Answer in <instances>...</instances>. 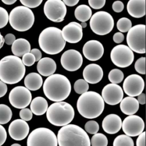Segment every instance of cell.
<instances>
[{
    "instance_id": "cell-1",
    "label": "cell",
    "mask_w": 146,
    "mask_h": 146,
    "mask_svg": "<svg viewBox=\"0 0 146 146\" xmlns=\"http://www.w3.org/2000/svg\"><path fill=\"white\" fill-rule=\"evenodd\" d=\"M43 90L46 97L52 101H63L71 93V83L64 75L53 74L45 80Z\"/></svg>"
},
{
    "instance_id": "cell-2",
    "label": "cell",
    "mask_w": 146,
    "mask_h": 146,
    "mask_svg": "<svg viewBox=\"0 0 146 146\" xmlns=\"http://www.w3.org/2000/svg\"><path fill=\"white\" fill-rule=\"evenodd\" d=\"M76 108L79 113L87 119H94L102 114L104 109L102 97L93 91H87L79 97Z\"/></svg>"
},
{
    "instance_id": "cell-3",
    "label": "cell",
    "mask_w": 146,
    "mask_h": 146,
    "mask_svg": "<svg viewBox=\"0 0 146 146\" xmlns=\"http://www.w3.org/2000/svg\"><path fill=\"white\" fill-rule=\"evenodd\" d=\"M26 72L19 57L9 55L0 60V80L5 84H15L22 80Z\"/></svg>"
},
{
    "instance_id": "cell-4",
    "label": "cell",
    "mask_w": 146,
    "mask_h": 146,
    "mask_svg": "<svg viewBox=\"0 0 146 146\" xmlns=\"http://www.w3.org/2000/svg\"><path fill=\"white\" fill-rule=\"evenodd\" d=\"M61 30L55 27H49L40 34L38 43L41 50L47 54L56 55L60 53L66 46Z\"/></svg>"
},
{
    "instance_id": "cell-5",
    "label": "cell",
    "mask_w": 146,
    "mask_h": 146,
    "mask_svg": "<svg viewBox=\"0 0 146 146\" xmlns=\"http://www.w3.org/2000/svg\"><path fill=\"white\" fill-rule=\"evenodd\" d=\"M57 138L58 145L60 146L91 145L87 132L76 125L68 124L62 126Z\"/></svg>"
},
{
    "instance_id": "cell-6",
    "label": "cell",
    "mask_w": 146,
    "mask_h": 146,
    "mask_svg": "<svg viewBox=\"0 0 146 146\" xmlns=\"http://www.w3.org/2000/svg\"><path fill=\"white\" fill-rule=\"evenodd\" d=\"M75 111L73 106L68 102L60 101L52 104L46 111L48 121L56 126H64L72 122Z\"/></svg>"
},
{
    "instance_id": "cell-7",
    "label": "cell",
    "mask_w": 146,
    "mask_h": 146,
    "mask_svg": "<svg viewBox=\"0 0 146 146\" xmlns=\"http://www.w3.org/2000/svg\"><path fill=\"white\" fill-rule=\"evenodd\" d=\"M34 15L32 10L25 6L14 7L10 13L9 21L13 29L19 32L30 29L34 23Z\"/></svg>"
},
{
    "instance_id": "cell-8",
    "label": "cell",
    "mask_w": 146,
    "mask_h": 146,
    "mask_svg": "<svg viewBox=\"0 0 146 146\" xmlns=\"http://www.w3.org/2000/svg\"><path fill=\"white\" fill-rule=\"evenodd\" d=\"M91 30L98 35L109 34L114 27V20L108 13L100 11L94 14L90 21Z\"/></svg>"
},
{
    "instance_id": "cell-9",
    "label": "cell",
    "mask_w": 146,
    "mask_h": 146,
    "mask_svg": "<svg viewBox=\"0 0 146 146\" xmlns=\"http://www.w3.org/2000/svg\"><path fill=\"white\" fill-rule=\"evenodd\" d=\"M127 43L129 48L136 53H146V25H137L129 30Z\"/></svg>"
},
{
    "instance_id": "cell-10",
    "label": "cell",
    "mask_w": 146,
    "mask_h": 146,
    "mask_svg": "<svg viewBox=\"0 0 146 146\" xmlns=\"http://www.w3.org/2000/svg\"><path fill=\"white\" fill-rule=\"evenodd\" d=\"M27 146H58L57 138L54 133L48 128H37L29 134Z\"/></svg>"
},
{
    "instance_id": "cell-11",
    "label": "cell",
    "mask_w": 146,
    "mask_h": 146,
    "mask_svg": "<svg viewBox=\"0 0 146 146\" xmlns=\"http://www.w3.org/2000/svg\"><path fill=\"white\" fill-rule=\"evenodd\" d=\"M110 57L114 65L119 68L128 67L134 60L133 51L129 46L123 44L114 47L111 50Z\"/></svg>"
},
{
    "instance_id": "cell-12",
    "label": "cell",
    "mask_w": 146,
    "mask_h": 146,
    "mask_svg": "<svg viewBox=\"0 0 146 146\" xmlns=\"http://www.w3.org/2000/svg\"><path fill=\"white\" fill-rule=\"evenodd\" d=\"M46 17L54 22H62L67 13L66 5L62 0H48L44 5Z\"/></svg>"
},
{
    "instance_id": "cell-13",
    "label": "cell",
    "mask_w": 146,
    "mask_h": 146,
    "mask_svg": "<svg viewBox=\"0 0 146 146\" xmlns=\"http://www.w3.org/2000/svg\"><path fill=\"white\" fill-rule=\"evenodd\" d=\"M9 100L14 108L22 109L30 105L32 100V96L30 91L27 88L18 86L10 91Z\"/></svg>"
},
{
    "instance_id": "cell-14",
    "label": "cell",
    "mask_w": 146,
    "mask_h": 146,
    "mask_svg": "<svg viewBox=\"0 0 146 146\" xmlns=\"http://www.w3.org/2000/svg\"><path fill=\"white\" fill-rule=\"evenodd\" d=\"M122 128L127 135L135 137L144 131L145 122L139 116L130 115L124 119L122 123Z\"/></svg>"
},
{
    "instance_id": "cell-15",
    "label": "cell",
    "mask_w": 146,
    "mask_h": 146,
    "mask_svg": "<svg viewBox=\"0 0 146 146\" xmlns=\"http://www.w3.org/2000/svg\"><path fill=\"white\" fill-rule=\"evenodd\" d=\"M123 90L130 97H136L141 94L145 88L143 78L138 74H133L126 77L123 84Z\"/></svg>"
},
{
    "instance_id": "cell-16",
    "label": "cell",
    "mask_w": 146,
    "mask_h": 146,
    "mask_svg": "<svg viewBox=\"0 0 146 146\" xmlns=\"http://www.w3.org/2000/svg\"><path fill=\"white\" fill-rule=\"evenodd\" d=\"M61 63L65 70L70 72L76 71L81 67L83 58L79 51L75 50H69L62 54Z\"/></svg>"
},
{
    "instance_id": "cell-17",
    "label": "cell",
    "mask_w": 146,
    "mask_h": 146,
    "mask_svg": "<svg viewBox=\"0 0 146 146\" xmlns=\"http://www.w3.org/2000/svg\"><path fill=\"white\" fill-rule=\"evenodd\" d=\"M124 93L122 88L116 84H109L106 85L102 92V97L104 101L110 105H116L123 98Z\"/></svg>"
},
{
    "instance_id": "cell-18",
    "label": "cell",
    "mask_w": 146,
    "mask_h": 146,
    "mask_svg": "<svg viewBox=\"0 0 146 146\" xmlns=\"http://www.w3.org/2000/svg\"><path fill=\"white\" fill-rule=\"evenodd\" d=\"M30 128L26 121L18 119L13 121L9 125L8 132L10 137L15 141H22L28 135Z\"/></svg>"
},
{
    "instance_id": "cell-19",
    "label": "cell",
    "mask_w": 146,
    "mask_h": 146,
    "mask_svg": "<svg viewBox=\"0 0 146 146\" xmlns=\"http://www.w3.org/2000/svg\"><path fill=\"white\" fill-rule=\"evenodd\" d=\"M80 25L76 22H72L66 25L61 30L64 40L70 43H76L83 37V30Z\"/></svg>"
},
{
    "instance_id": "cell-20",
    "label": "cell",
    "mask_w": 146,
    "mask_h": 146,
    "mask_svg": "<svg viewBox=\"0 0 146 146\" xmlns=\"http://www.w3.org/2000/svg\"><path fill=\"white\" fill-rule=\"evenodd\" d=\"M83 54L87 60L96 61L103 56L104 47L102 44L98 40H89L84 44L83 47Z\"/></svg>"
},
{
    "instance_id": "cell-21",
    "label": "cell",
    "mask_w": 146,
    "mask_h": 146,
    "mask_svg": "<svg viewBox=\"0 0 146 146\" xmlns=\"http://www.w3.org/2000/svg\"><path fill=\"white\" fill-rule=\"evenodd\" d=\"M83 76L86 82L95 84L101 81L103 76V71L100 66L96 64H90L84 68Z\"/></svg>"
},
{
    "instance_id": "cell-22",
    "label": "cell",
    "mask_w": 146,
    "mask_h": 146,
    "mask_svg": "<svg viewBox=\"0 0 146 146\" xmlns=\"http://www.w3.org/2000/svg\"><path fill=\"white\" fill-rule=\"evenodd\" d=\"M122 123V119L119 115L115 114H110L103 119L102 128L106 133L115 134L121 129Z\"/></svg>"
},
{
    "instance_id": "cell-23",
    "label": "cell",
    "mask_w": 146,
    "mask_h": 146,
    "mask_svg": "<svg viewBox=\"0 0 146 146\" xmlns=\"http://www.w3.org/2000/svg\"><path fill=\"white\" fill-rule=\"evenodd\" d=\"M127 10L129 14L134 18L144 17L146 14V0H129Z\"/></svg>"
},
{
    "instance_id": "cell-24",
    "label": "cell",
    "mask_w": 146,
    "mask_h": 146,
    "mask_svg": "<svg viewBox=\"0 0 146 146\" xmlns=\"http://www.w3.org/2000/svg\"><path fill=\"white\" fill-rule=\"evenodd\" d=\"M37 71L41 75L48 77L55 73L57 64L55 61L50 58H41L37 64Z\"/></svg>"
},
{
    "instance_id": "cell-25",
    "label": "cell",
    "mask_w": 146,
    "mask_h": 146,
    "mask_svg": "<svg viewBox=\"0 0 146 146\" xmlns=\"http://www.w3.org/2000/svg\"><path fill=\"white\" fill-rule=\"evenodd\" d=\"M120 108L122 112L127 115L135 114L139 110V104L134 97H127L121 101Z\"/></svg>"
},
{
    "instance_id": "cell-26",
    "label": "cell",
    "mask_w": 146,
    "mask_h": 146,
    "mask_svg": "<svg viewBox=\"0 0 146 146\" xmlns=\"http://www.w3.org/2000/svg\"><path fill=\"white\" fill-rule=\"evenodd\" d=\"M31 46L29 42L23 38L15 39L11 46V51L14 56L21 57L24 54L30 52Z\"/></svg>"
},
{
    "instance_id": "cell-27",
    "label": "cell",
    "mask_w": 146,
    "mask_h": 146,
    "mask_svg": "<svg viewBox=\"0 0 146 146\" xmlns=\"http://www.w3.org/2000/svg\"><path fill=\"white\" fill-rule=\"evenodd\" d=\"M24 84L29 90L36 91L41 88L43 84V79L40 74L32 72L28 74L25 78Z\"/></svg>"
},
{
    "instance_id": "cell-28",
    "label": "cell",
    "mask_w": 146,
    "mask_h": 146,
    "mask_svg": "<svg viewBox=\"0 0 146 146\" xmlns=\"http://www.w3.org/2000/svg\"><path fill=\"white\" fill-rule=\"evenodd\" d=\"M48 102L42 97H37L30 102V110L36 115H42L46 113L48 109Z\"/></svg>"
},
{
    "instance_id": "cell-29",
    "label": "cell",
    "mask_w": 146,
    "mask_h": 146,
    "mask_svg": "<svg viewBox=\"0 0 146 146\" xmlns=\"http://www.w3.org/2000/svg\"><path fill=\"white\" fill-rule=\"evenodd\" d=\"M75 17L80 22H86L88 21L92 16V10L91 8L86 5H80L75 10Z\"/></svg>"
},
{
    "instance_id": "cell-30",
    "label": "cell",
    "mask_w": 146,
    "mask_h": 146,
    "mask_svg": "<svg viewBox=\"0 0 146 146\" xmlns=\"http://www.w3.org/2000/svg\"><path fill=\"white\" fill-rule=\"evenodd\" d=\"M12 111L5 104H0V125L7 123L11 119Z\"/></svg>"
},
{
    "instance_id": "cell-31",
    "label": "cell",
    "mask_w": 146,
    "mask_h": 146,
    "mask_svg": "<svg viewBox=\"0 0 146 146\" xmlns=\"http://www.w3.org/2000/svg\"><path fill=\"white\" fill-rule=\"evenodd\" d=\"M113 146H134V142L131 137L126 135L118 136L113 142Z\"/></svg>"
},
{
    "instance_id": "cell-32",
    "label": "cell",
    "mask_w": 146,
    "mask_h": 146,
    "mask_svg": "<svg viewBox=\"0 0 146 146\" xmlns=\"http://www.w3.org/2000/svg\"><path fill=\"white\" fill-rule=\"evenodd\" d=\"M90 143L91 146H106L108 145V139L104 134L96 133L91 138Z\"/></svg>"
},
{
    "instance_id": "cell-33",
    "label": "cell",
    "mask_w": 146,
    "mask_h": 146,
    "mask_svg": "<svg viewBox=\"0 0 146 146\" xmlns=\"http://www.w3.org/2000/svg\"><path fill=\"white\" fill-rule=\"evenodd\" d=\"M108 77L111 83L118 84L123 80L124 74L119 69H114L110 72Z\"/></svg>"
},
{
    "instance_id": "cell-34",
    "label": "cell",
    "mask_w": 146,
    "mask_h": 146,
    "mask_svg": "<svg viewBox=\"0 0 146 146\" xmlns=\"http://www.w3.org/2000/svg\"><path fill=\"white\" fill-rule=\"evenodd\" d=\"M118 30L121 33H127L132 27V22L127 18L123 17L120 18L117 24Z\"/></svg>"
},
{
    "instance_id": "cell-35",
    "label": "cell",
    "mask_w": 146,
    "mask_h": 146,
    "mask_svg": "<svg viewBox=\"0 0 146 146\" xmlns=\"http://www.w3.org/2000/svg\"><path fill=\"white\" fill-rule=\"evenodd\" d=\"M74 89L77 94H82L88 91L89 89L88 83L84 79H79L75 82Z\"/></svg>"
},
{
    "instance_id": "cell-36",
    "label": "cell",
    "mask_w": 146,
    "mask_h": 146,
    "mask_svg": "<svg viewBox=\"0 0 146 146\" xmlns=\"http://www.w3.org/2000/svg\"><path fill=\"white\" fill-rule=\"evenodd\" d=\"M86 131L90 134L97 133L99 130V124L95 121H89L84 125Z\"/></svg>"
},
{
    "instance_id": "cell-37",
    "label": "cell",
    "mask_w": 146,
    "mask_h": 146,
    "mask_svg": "<svg viewBox=\"0 0 146 146\" xmlns=\"http://www.w3.org/2000/svg\"><path fill=\"white\" fill-rule=\"evenodd\" d=\"M135 68L138 73L146 74V58L142 57L138 59L135 64Z\"/></svg>"
},
{
    "instance_id": "cell-38",
    "label": "cell",
    "mask_w": 146,
    "mask_h": 146,
    "mask_svg": "<svg viewBox=\"0 0 146 146\" xmlns=\"http://www.w3.org/2000/svg\"><path fill=\"white\" fill-rule=\"evenodd\" d=\"M9 22V14L6 9L0 7V29L5 27Z\"/></svg>"
},
{
    "instance_id": "cell-39",
    "label": "cell",
    "mask_w": 146,
    "mask_h": 146,
    "mask_svg": "<svg viewBox=\"0 0 146 146\" xmlns=\"http://www.w3.org/2000/svg\"><path fill=\"white\" fill-rule=\"evenodd\" d=\"M22 62L25 66L30 67L35 63V59L33 54L31 52H28L22 56Z\"/></svg>"
},
{
    "instance_id": "cell-40",
    "label": "cell",
    "mask_w": 146,
    "mask_h": 146,
    "mask_svg": "<svg viewBox=\"0 0 146 146\" xmlns=\"http://www.w3.org/2000/svg\"><path fill=\"white\" fill-rule=\"evenodd\" d=\"M21 3L26 7L29 8H35L39 6L42 2L43 0H19Z\"/></svg>"
},
{
    "instance_id": "cell-41",
    "label": "cell",
    "mask_w": 146,
    "mask_h": 146,
    "mask_svg": "<svg viewBox=\"0 0 146 146\" xmlns=\"http://www.w3.org/2000/svg\"><path fill=\"white\" fill-rule=\"evenodd\" d=\"M19 117L25 121H29L33 118V113L30 109L25 108L21 110Z\"/></svg>"
},
{
    "instance_id": "cell-42",
    "label": "cell",
    "mask_w": 146,
    "mask_h": 146,
    "mask_svg": "<svg viewBox=\"0 0 146 146\" xmlns=\"http://www.w3.org/2000/svg\"><path fill=\"white\" fill-rule=\"evenodd\" d=\"M106 3V0H88V4L94 9H100Z\"/></svg>"
},
{
    "instance_id": "cell-43",
    "label": "cell",
    "mask_w": 146,
    "mask_h": 146,
    "mask_svg": "<svg viewBox=\"0 0 146 146\" xmlns=\"http://www.w3.org/2000/svg\"><path fill=\"white\" fill-rule=\"evenodd\" d=\"M113 9L116 13H121L124 9V4L121 1H116L113 4Z\"/></svg>"
},
{
    "instance_id": "cell-44",
    "label": "cell",
    "mask_w": 146,
    "mask_h": 146,
    "mask_svg": "<svg viewBox=\"0 0 146 146\" xmlns=\"http://www.w3.org/2000/svg\"><path fill=\"white\" fill-rule=\"evenodd\" d=\"M7 138L6 131L1 125H0V146L3 145Z\"/></svg>"
},
{
    "instance_id": "cell-45",
    "label": "cell",
    "mask_w": 146,
    "mask_h": 146,
    "mask_svg": "<svg viewBox=\"0 0 146 146\" xmlns=\"http://www.w3.org/2000/svg\"><path fill=\"white\" fill-rule=\"evenodd\" d=\"M138 138L137 140V146H146V133L143 131L141 134L138 135Z\"/></svg>"
},
{
    "instance_id": "cell-46",
    "label": "cell",
    "mask_w": 146,
    "mask_h": 146,
    "mask_svg": "<svg viewBox=\"0 0 146 146\" xmlns=\"http://www.w3.org/2000/svg\"><path fill=\"white\" fill-rule=\"evenodd\" d=\"M4 38V42L7 45H12L13 42L15 40V36L13 34H7L5 35Z\"/></svg>"
},
{
    "instance_id": "cell-47",
    "label": "cell",
    "mask_w": 146,
    "mask_h": 146,
    "mask_svg": "<svg viewBox=\"0 0 146 146\" xmlns=\"http://www.w3.org/2000/svg\"><path fill=\"white\" fill-rule=\"evenodd\" d=\"M125 39V36L121 32L116 33L113 36V40L116 43H121Z\"/></svg>"
},
{
    "instance_id": "cell-48",
    "label": "cell",
    "mask_w": 146,
    "mask_h": 146,
    "mask_svg": "<svg viewBox=\"0 0 146 146\" xmlns=\"http://www.w3.org/2000/svg\"><path fill=\"white\" fill-rule=\"evenodd\" d=\"M30 52L34 55L35 59V62H38L42 58V53L41 51L37 48H33L31 50Z\"/></svg>"
},
{
    "instance_id": "cell-49",
    "label": "cell",
    "mask_w": 146,
    "mask_h": 146,
    "mask_svg": "<svg viewBox=\"0 0 146 146\" xmlns=\"http://www.w3.org/2000/svg\"><path fill=\"white\" fill-rule=\"evenodd\" d=\"M7 87L6 84L0 80V98L3 97L7 93Z\"/></svg>"
},
{
    "instance_id": "cell-50",
    "label": "cell",
    "mask_w": 146,
    "mask_h": 146,
    "mask_svg": "<svg viewBox=\"0 0 146 146\" xmlns=\"http://www.w3.org/2000/svg\"><path fill=\"white\" fill-rule=\"evenodd\" d=\"M68 6H74L78 4L79 0H62Z\"/></svg>"
},
{
    "instance_id": "cell-51",
    "label": "cell",
    "mask_w": 146,
    "mask_h": 146,
    "mask_svg": "<svg viewBox=\"0 0 146 146\" xmlns=\"http://www.w3.org/2000/svg\"><path fill=\"white\" fill-rule=\"evenodd\" d=\"M138 101L139 104L141 105H145L146 104V95L145 93H141L138 96Z\"/></svg>"
},
{
    "instance_id": "cell-52",
    "label": "cell",
    "mask_w": 146,
    "mask_h": 146,
    "mask_svg": "<svg viewBox=\"0 0 146 146\" xmlns=\"http://www.w3.org/2000/svg\"><path fill=\"white\" fill-rule=\"evenodd\" d=\"M2 2L7 5H11L14 4L17 0H1Z\"/></svg>"
},
{
    "instance_id": "cell-53",
    "label": "cell",
    "mask_w": 146,
    "mask_h": 146,
    "mask_svg": "<svg viewBox=\"0 0 146 146\" xmlns=\"http://www.w3.org/2000/svg\"><path fill=\"white\" fill-rule=\"evenodd\" d=\"M4 38L3 36L0 37V49L3 47L4 44Z\"/></svg>"
},
{
    "instance_id": "cell-54",
    "label": "cell",
    "mask_w": 146,
    "mask_h": 146,
    "mask_svg": "<svg viewBox=\"0 0 146 146\" xmlns=\"http://www.w3.org/2000/svg\"><path fill=\"white\" fill-rule=\"evenodd\" d=\"M80 26L82 28H86L87 27V23H86V22H81L80 23Z\"/></svg>"
},
{
    "instance_id": "cell-55",
    "label": "cell",
    "mask_w": 146,
    "mask_h": 146,
    "mask_svg": "<svg viewBox=\"0 0 146 146\" xmlns=\"http://www.w3.org/2000/svg\"><path fill=\"white\" fill-rule=\"evenodd\" d=\"M21 145L19 144H18V143H14V144H13L11 145V146H20Z\"/></svg>"
},
{
    "instance_id": "cell-56",
    "label": "cell",
    "mask_w": 146,
    "mask_h": 146,
    "mask_svg": "<svg viewBox=\"0 0 146 146\" xmlns=\"http://www.w3.org/2000/svg\"><path fill=\"white\" fill-rule=\"evenodd\" d=\"M2 36H3L1 35V33H0V37H2Z\"/></svg>"
}]
</instances>
